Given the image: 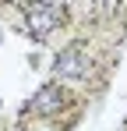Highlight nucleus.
<instances>
[{
	"label": "nucleus",
	"mask_w": 127,
	"mask_h": 131,
	"mask_svg": "<svg viewBox=\"0 0 127 131\" xmlns=\"http://www.w3.org/2000/svg\"><path fill=\"white\" fill-rule=\"evenodd\" d=\"M57 25H60V7H57V0H35V4L28 7V14H25V28H28L35 39L49 36Z\"/></svg>",
	"instance_id": "nucleus-1"
},
{
	"label": "nucleus",
	"mask_w": 127,
	"mask_h": 131,
	"mask_svg": "<svg viewBox=\"0 0 127 131\" xmlns=\"http://www.w3.org/2000/svg\"><path fill=\"white\" fill-rule=\"evenodd\" d=\"M53 71H57V78H67V82H81L85 74H88V57H85L78 46H67L57 53V60H53Z\"/></svg>",
	"instance_id": "nucleus-2"
},
{
	"label": "nucleus",
	"mask_w": 127,
	"mask_h": 131,
	"mask_svg": "<svg viewBox=\"0 0 127 131\" xmlns=\"http://www.w3.org/2000/svg\"><path fill=\"white\" fill-rule=\"evenodd\" d=\"M32 106H35V113H42V117L60 113V110H64V92H60V85H42L39 92H35V99H32Z\"/></svg>",
	"instance_id": "nucleus-3"
}]
</instances>
